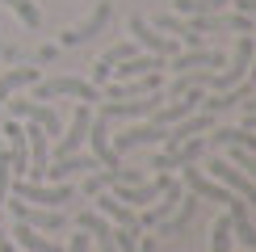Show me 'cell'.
Here are the masks:
<instances>
[{"label": "cell", "mask_w": 256, "mask_h": 252, "mask_svg": "<svg viewBox=\"0 0 256 252\" xmlns=\"http://www.w3.org/2000/svg\"><path fill=\"white\" fill-rule=\"evenodd\" d=\"M8 194H13V198H21V202H34V206L59 210V206H68L72 198H76V189H72L68 181L46 185V181H26V176H13V181H8Z\"/></svg>", "instance_id": "1"}, {"label": "cell", "mask_w": 256, "mask_h": 252, "mask_svg": "<svg viewBox=\"0 0 256 252\" xmlns=\"http://www.w3.org/2000/svg\"><path fill=\"white\" fill-rule=\"evenodd\" d=\"M55 97H76V101H101V88L92 80L76 76H55V80H34V101H55Z\"/></svg>", "instance_id": "2"}, {"label": "cell", "mask_w": 256, "mask_h": 252, "mask_svg": "<svg viewBox=\"0 0 256 252\" xmlns=\"http://www.w3.org/2000/svg\"><path fill=\"white\" fill-rule=\"evenodd\" d=\"M4 206H13V218L26 223V227H34V231H63L68 227V214H63V210H46V206H34V202H21V198H13V202H4Z\"/></svg>", "instance_id": "3"}, {"label": "cell", "mask_w": 256, "mask_h": 252, "mask_svg": "<svg viewBox=\"0 0 256 252\" xmlns=\"http://www.w3.org/2000/svg\"><path fill=\"white\" fill-rule=\"evenodd\" d=\"M147 181V168H97V172H88V181H84V198H97L101 189H114V185H138Z\"/></svg>", "instance_id": "4"}, {"label": "cell", "mask_w": 256, "mask_h": 252, "mask_svg": "<svg viewBox=\"0 0 256 252\" xmlns=\"http://www.w3.org/2000/svg\"><path fill=\"white\" fill-rule=\"evenodd\" d=\"M101 160L97 156H59V160H50L46 168H42V181L46 185H59V181H68V176H88V172H97Z\"/></svg>", "instance_id": "5"}, {"label": "cell", "mask_w": 256, "mask_h": 252, "mask_svg": "<svg viewBox=\"0 0 256 252\" xmlns=\"http://www.w3.org/2000/svg\"><path fill=\"white\" fill-rule=\"evenodd\" d=\"M101 101H126V97H147V92L164 88V76L160 72H147V76H134V80H105L101 84Z\"/></svg>", "instance_id": "6"}, {"label": "cell", "mask_w": 256, "mask_h": 252, "mask_svg": "<svg viewBox=\"0 0 256 252\" xmlns=\"http://www.w3.org/2000/svg\"><path fill=\"white\" fill-rule=\"evenodd\" d=\"M110 17H114V8H110V4H105V0H101V4L92 8L88 17L80 21V26L63 30V38H59V42H63V46H84V42H92V38H97V34H101L105 26H110Z\"/></svg>", "instance_id": "7"}, {"label": "cell", "mask_w": 256, "mask_h": 252, "mask_svg": "<svg viewBox=\"0 0 256 252\" xmlns=\"http://www.w3.org/2000/svg\"><path fill=\"white\" fill-rule=\"evenodd\" d=\"M210 147H206V139L202 134H194V139H185L180 147H172V152H164V156H156L152 160V168L156 172H172V168H185V164H198L202 156H206Z\"/></svg>", "instance_id": "8"}, {"label": "cell", "mask_w": 256, "mask_h": 252, "mask_svg": "<svg viewBox=\"0 0 256 252\" xmlns=\"http://www.w3.org/2000/svg\"><path fill=\"white\" fill-rule=\"evenodd\" d=\"M130 34H134V46H138V50H152V55H164V59H168V55H176V50H180L176 38L152 30L143 17H130Z\"/></svg>", "instance_id": "9"}, {"label": "cell", "mask_w": 256, "mask_h": 252, "mask_svg": "<svg viewBox=\"0 0 256 252\" xmlns=\"http://www.w3.org/2000/svg\"><path fill=\"white\" fill-rule=\"evenodd\" d=\"M210 168H214V181H218V185H227L231 194H240V198H244V202H256V181H252V176H244L231 160L214 156V160H210Z\"/></svg>", "instance_id": "10"}, {"label": "cell", "mask_w": 256, "mask_h": 252, "mask_svg": "<svg viewBox=\"0 0 256 252\" xmlns=\"http://www.w3.org/2000/svg\"><path fill=\"white\" fill-rule=\"evenodd\" d=\"M164 134H168V126H156V122H138L130 126V130H122L118 139H110L114 143V152H134V147H152V143H164Z\"/></svg>", "instance_id": "11"}, {"label": "cell", "mask_w": 256, "mask_h": 252, "mask_svg": "<svg viewBox=\"0 0 256 252\" xmlns=\"http://www.w3.org/2000/svg\"><path fill=\"white\" fill-rule=\"evenodd\" d=\"M198 110H202V88H194V92H180V97L164 101V105H160V110L152 114V122H156V126H172V122L189 118V114H198Z\"/></svg>", "instance_id": "12"}, {"label": "cell", "mask_w": 256, "mask_h": 252, "mask_svg": "<svg viewBox=\"0 0 256 252\" xmlns=\"http://www.w3.org/2000/svg\"><path fill=\"white\" fill-rule=\"evenodd\" d=\"M210 126H214V114H206V110H198V114H189V118L172 122V126H168V134H164L168 152H172V147H180L185 139H194V134H206Z\"/></svg>", "instance_id": "13"}, {"label": "cell", "mask_w": 256, "mask_h": 252, "mask_svg": "<svg viewBox=\"0 0 256 252\" xmlns=\"http://www.w3.org/2000/svg\"><path fill=\"white\" fill-rule=\"evenodd\" d=\"M164 68H172V72H198V68H222V55L214 46H189V50H176L172 63H164Z\"/></svg>", "instance_id": "14"}, {"label": "cell", "mask_w": 256, "mask_h": 252, "mask_svg": "<svg viewBox=\"0 0 256 252\" xmlns=\"http://www.w3.org/2000/svg\"><path fill=\"white\" fill-rule=\"evenodd\" d=\"M76 227L92 236L97 252H118V248H114V223H110L105 214H97V210H80V214H76Z\"/></svg>", "instance_id": "15"}, {"label": "cell", "mask_w": 256, "mask_h": 252, "mask_svg": "<svg viewBox=\"0 0 256 252\" xmlns=\"http://www.w3.org/2000/svg\"><path fill=\"white\" fill-rule=\"evenodd\" d=\"M8 134V160H13V176H30V147H26V122L8 118L4 122Z\"/></svg>", "instance_id": "16"}, {"label": "cell", "mask_w": 256, "mask_h": 252, "mask_svg": "<svg viewBox=\"0 0 256 252\" xmlns=\"http://www.w3.org/2000/svg\"><path fill=\"white\" fill-rule=\"evenodd\" d=\"M13 118L17 122H38L46 134H59V114L42 101H13Z\"/></svg>", "instance_id": "17"}, {"label": "cell", "mask_w": 256, "mask_h": 252, "mask_svg": "<svg viewBox=\"0 0 256 252\" xmlns=\"http://www.w3.org/2000/svg\"><path fill=\"white\" fill-rule=\"evenodd\" d=\"M114 134H110V122L101 118V114H92V122H88V143H92V156H97L101 164H118V152H114Z\"/></svg>", "instance_id": "18"}, {"label": "cell", "mask_w": 256, "mask_h": 252, "mask_svg": "<svg viewBox=\"0 0 256 252\" xmlns=\"http://www.w3.org/2000/svg\"><path fill=\"white\" fill-rule=\"evenodd\" d=\"M198 202H202L198 194H180V202H176V210H172V214H168V218H164V223H160L156 231H160V236H180V231L189 227V218L198 214Z\"/></svg>", "instance_id": "19"}, {"label": "cell", "mask_w": 256, "mask_h": 252, "mask_svg": "<svg viewBox=\"0 0 256 252\" xmlns=\"http://www.w3.org/2000/svg\"><path fill=\"white\" fill-rule=\"evenodd\" d=\"M88 202H97V214H105L110 223H118V227H138V214H134L126 202H118L114 194H105V189H101L97 198H88Z\"/></svg>", "instance_id": "20"}, {"label": "cell", "mask_w": 256, "mask_h": 252, "mask_svg": "<svg viewBox=\"0 0 256 252\" xmlns=\"http://www.w3.org/2000/svg\"><path fill=\"white\" fill-rule=\"evenodd\" d=\"M176 202H180V181H172L164 194H160V202H156L152 210H143V214H138V227H160V223L176 210Z\"/></svg>", "instance_id": "21"}, {"label": "cell", "mask_w": 256, "mask_h": 252, "mask_svg": "<svg viewBox=\"0 0 256 252\" xmlns=\"http://www.w3.org/2000/svg\"><path fill=\"white\" fill-rule=\"evenodd\" d=\"M13 240H17V244L26 248V252H68L63 244H55L50 236H42V231L26 227V223H17V227H13Z\"/></svg>", "instance_id": "22"}, {"label": "cell", "mask_w": 256, "mask_h": 252, "mask_svg": "<svg viewBox=\"0 0 256 252\" xmlns=\"http://www.w3.org/2000/svg\"><path fill=\"white\" fill-rule=\"evenodd\" d=\"M38 80V68H8L4 76H0V105H8V97H13L17 88H26V84Z\"/></svg>", "instance_id": "23"}, {"label": "cell", "mask_w": 256, "mask_h": 252, "mask_svg": "<svg viewBox=\"0 0 256 252\" xmlns=\"http://www.w3.org/2000/svg\"><path fill=\"white\" fill-rule=\"evenodd\" d=\"M0 4H4V8H13V13L26 21L30 30H38V26H42V13H38V4H34V0H0Z\"/></svg>", "instance_id": "24"}, {"label": "cell", "mask_w": 256, "mask_h": 252, "mask_svg": "<svg viewBox=\"0 0 256 252\" xmlns=\"http://www.w3.org/2000/svg\"><path fill=\"white\" fill-rule=\"evenodd\" d=\"M222 4H231V0H176V13L180 17H198V13H218Z\"/></svg>", "instance_id": "25"}, {"label": "cell", "mask_w": 256, "mask_h": 252, "mask_svg": "<svg viewBox=\"0 0 256 252\" xmlns=\"http://www.w3.org/2000/svg\"><path fill=\"white\" fill-rule=\"evenodd\" d=\"M210 252H231V218L227 214L214 218V227H210Z\"/></svg>", "instance_id": "26"}, {"label": "cell", "mask_w": 256, "mask_h": 252, "mask_svg": "<svg viewBox=\"0 0 256 252\" xmlns=\"http://www.w3.org/2000/svg\"><path fill=\"white\" fill-rule=\"evenodd\" d=\"M227 160L236 164L244 176H252V181H256V152H248V147H231V156H227Z\"/></svg>", "instance_id": "27"}, {"label": "cell", "mask_w": 256, "mask_h": 252, "mask_svg": "<svg viewBox=\"0 0 256 252\" xmlns=\"http://www.w3.org/2000/svg\"><path fill=\"white\" fill-rule=\"evenodd\" d=\"M88 244H92V236H88V231H80V227H76V236H72L68 252H88Z\"/></svg>", "instance_id": "28"}, {"label": "cell", "mask_w": 256, "mask_h": 252, "mask_svg": "<svg viewBox=\"0 0 256 252\" xmlns=\"http://www.w3.org/2000/svg\"><path fill=\"white\" fill-rule=\"evenodd\" d=\"M231 4H236L240 13H248V17H256V0H231Z\"/></svg>", "instance_id": "29"}, {"label": "cell", "mask_w": 256, "mask_h": 252, "mask_svg": "<svg viewBox=\"0 0 256 252\" xmlns=\"http://www.w3.org/2000/svg\"><path fill=\"white\" fill-rule=\"evenodd\" d=\"M138 252H156V236H147V240H138Z\"/></svg>", "instance_id": "30"}, {"label": "cell", "mask_w": 256, "mask_h": 252, "mask_svg": "<svg viewBox=\"0 0 256 252\" xmlns=\"http://www.w3.org/2000/svg\"><path fill=\"white\" fill-rule=\"evenodd\" d=\"M244 114H256V88H252V97L244 101Z\"/></svg>", "instance_id": "31"}, {"label": "cell", "mask_w": 256, "mask_h": 252, "mask_svg": "<svg viewBox=\"0 0 256 252\" xmlns=\"http://www.w3.org/2000/svg\"><path fill=\"white\" fill-rule=\"evenodd\" d=\"M244 126H248V130H256V114H244Z\"/></svg>", "instance_id": "32"}, {"label": "cell", "mask_w": 256, "mask_h": 252, "mask_svg": "<svg viewBox=\"0 0 256 252\" xmlns=\"http://www.w3.org/2000/svg\"><path fill=\"white\" fill-rule=\"evenodd\" d=\"M0 152H4V143H0Z\"/></svg>", "instance_id": "33"}]
</instances>
